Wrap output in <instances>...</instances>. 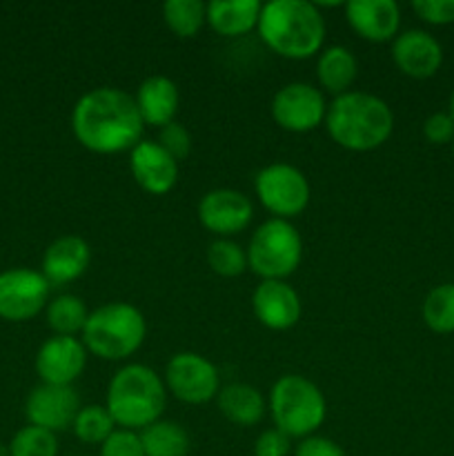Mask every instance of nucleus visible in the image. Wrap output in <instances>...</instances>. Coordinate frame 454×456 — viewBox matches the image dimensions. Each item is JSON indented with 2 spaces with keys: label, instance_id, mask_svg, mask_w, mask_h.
I'll return each mask as SVG.
<instances>
[{
  "label": "nucleus",
  "instance_id": "f257e3e1",
  "mask_svg": "<svg viewBox=\"0 0 454 456\" xmlns=\"http://www.w3.org/2000/svg\"><path fill=\"white\" fill-rule=\"evenodd\" d=\"M142 123L132 94L118 87H93L71 110V132L92 154L132 151L142 141Z\"/></svg>",
  "mask_w": 454,
  "mask_h": 456
},
{
  "label": "nucleus",
  "instance_id": "f03ea898",
  "mask_svg": "<svg viewBox=\"0 0 454 456\" xmlns=\"http://www.w3.org/2000/svg\"><path fill=\"white\" fill-rule=\"evenodd\" d=\"M256 31L276 56L307 61L323 49L325 18L310 0H270L263 4Z\"/></svg>",
  "mask_w": 454,
  "mask_h": 456
},
{
  "label": "nucleus",
  "instance_id": "7ed1b4c3",
  "mask_svg": "<svg viewBox=\"0 0 454 456\" xmlns=\"http://www.w3.org/2000/svg\"><path fill=\"white\" fill-rule=\"evenodd\" d=\"M323 125L338 147L365 154L390 141L394 132V111L377 94L352 89L328 102Z\"/></svg>",
  "mask_w": 454,
  "mask_h": 456
},
{
  "label": "nucleus",
  "instance_id": "20e7f679",
  "mask_svg": "<svg viewBox=\"0 0 454 456\" xmlns=\"http://www.w3.org/2000/svg\"><path fill=\"white\" fill-rule=\"evenodd\" d=\"M167 405L163 377L145 363H127L109 379L105 408L120 430L141 432L160 421Z\"/></svg>",
  "mask_w": 454,
  "mask_h": 456
},
{
  "label": "nucleus",
  "instance_id": "39448f33",
  "mask_svg": "<svg viewBox=\"0 0 454 456\" xmlns=\"http://www.w3.org/2000/svg\"><path fill=\"white\" fill-rule=\"evenodd\" d=\"M145 337L147 321L142 312L127 301H111L89 312L80 341L92 356L116 363L136 354Z\"/></svg>",
  "mask_w": 454,
  "mask_h": 456
},
{
  "label": "nucleus",
  "instance_id": "423d86ee",
  "mask_svg": "<svg viewBox=\"0 0 454 456\" xmlns=\"http://www.w3.org/2000/svg\"><path fill=\"white\" fill-rule=\"evenodd\" d=\"M267 410L276 430L301 441L316 435L323 426L328 401L314 381L301 374H283L272 386Z\"/></svg>",
  "mask_w": 454,
  "mask_h": 456
},
{
  "label": "nucleus",
  "instance_id": "0eeeda50",
  "mask_svg": "<svg viewBox=\"0 0 454 456\" xmlns=\"http://www.w3.org/2000/svg\"><path fill=\"white\" fill-rule=\"evenodd\" d=\"M247 270L261 281H288L301 267L303 239L292 221L267 218L254 230L247 248Z\"/></svg>",
  "mask_w": 454,
  "mask_h": 456
},
{
  "label": "nucleus",
  "instance_id": "6e6552de",
  "mask_svg": "<svg viewBox=\"0 0 454 456\" xmlns=\"http://www.w3.org/2000/svg\"><path fill=\"white\" fill-rule=\"evenodd\" d=\"M254 194L272 218L292 221L301 216L312 199V187L305 174L289 163H272L254 176Z\"/></svg>",
  "mask_w": 454,
  "mask_h": 456
},
{
  "label": "nucleus",
  "instance_id": "1a4fd4ad",
  "mask_svg": "<svg viewBox=\"0 0 454 456\" xmlns=\"http://www.w3.org/2000/svg\"><path fill=\"white\" fill-rule=\"evenodd\" d=\"M167 395L185 405H205L221 392V372L199 352H178L165 365Z\"/></svg>",
  "mask_w": 454,
  "mask_h": 456
},
{
  "label": "nucleus",
  "instance_id": "9d476101",
  "mask_svg": "<svg viewBox=\"0 0 454 456\" xmlns=\"http://www.w3.org/2000/svg\"><path fill=\"white\" fill-rule=\"evenodd\" d=\"M272 118L289 134H307L325 123L328 102L316 85L294 80L272 96Z\"/></svg>",
  "mask_w": 454,
  "mask_h": 456
},
{
  "label": "nucleus",
  "instance_id": "9b49d317",
  "mask_svg": "<svg viewBox=\"0 0 454 456\" xmlns=\"http://www.w3.org/2000/svg\"><path fill=\"white\" fill-rule=\"evenodd\" d=\"M49 288L43 274L29 267H12L0 272V319L22 323L47 307Z\"/></svg>",
  "mask_w": 454,
  "mask_h": 456
},
{
  "label": "nucleus",
  "instance_id": "f8f14e48",
  "mask_svg": "<svg viewBox=\"0 0 454 456\" xmlns=\"http://www.w3.org/2000/svg\"><path fill=\"white\" fill-rule=\"evenodd\" d=\"M199 223L216 239H231L249 227L254 218V205L243 191L231 187H218L200 196Z\"/></svg>",
  "mask_w": 454,
  "mask_h": 456
},
{
  "label": "nucleus",
  "instance_id": "ddd939ff",
  "mask_svg": "<svg viewBox=\"0 0 454 456\" xmlns=\"http://www.w3.org/2000/svg\"><path fill=\"white\" fill-rule=\"evenodd\" d=\"M80 408L83 405H80V396L74 386L40 383L25 399L27 423L53 432V435L69 430Z\"/></svg>",
  "mask_w": 454,
  "mask_h": 456
},
{
  "label": "nucleus",
  "instance_id": "4468645a",
  "mask_svg": "<svg viewBox=\"0 0 454 456\" xmlns=\"http://www.w3.org/2000/svg\"><path fill=\"white\" fill-rule=\"evenodd\" d=\"M87 356L78 337H49L36 352V374L40 383L74 386L87 368Z\"/></svg>",
  "mask_w": 454,
  "mask_h": 456
},
{
  "label": "nucleus",
  "instance_id": "2eb2a0df",
  "mask_svg": "<svg viewBox=\"0 0 454 456\" xmlns=\"http://www.w3.org/2000/svg\"><path fill=\"white\" fill-rule=\"evenodd\" d=\"M252 310L263 328L288 332L301 321L303 303L288 281H261L252 294Z\"/></svg>",
  "mask_w": 454,
  "mask_h": 456
},
{
  "label": "nucleus",
  "instance_id": "dca6fc26",
  "mask_svg": "<svg viewBox=\"0 0 454 456\" xmlns=\"http://www.w3.org/2000/svg\"><path fill=\"white\" fill-rule=\"evenodd\" d=\"M392 62L409 78H432L443 62V47L436 36L426 29L399 31L392 40Z\"/></svg>",
  "mask_w": 454,
  "mask_h": 456
},
{
  "label": "nucleus",
  "instance_id": "f3484780",
  "mask_svg": "<svg viewBox=\"0 0 454 456\" xmlns=\"http://www.w3.org/2000/svg\"><path fill=\"white\" fill-rule=\"evenodd\" d=\"M129 172L151 196L169 194L178 183V163L156 141H141L129 151Z\"/></svg>",
  "mask_w": 454,
  "mask_h": 456
},
{
  "label": "nucleus",
  "instance_id": "a211bd4d",
  "mask_svg": "<svg viewBox=\"0 0 454 456\" xmlns=\"http://www.w3.org/2000/svg\"><path fill=\"white\" fill-rule=\"evenodd\" d=\"M345 20L356 36L369 43H390L399 36L401 7L394 0H350L343 4Z\"/></svg>",
  "mask_w": 454,
  "mask_h": 456
},
{
  "label": "nucleus",
  "instance_id": "6ab92c4d",
  "mask_svg": "<svg viewBox=\"0 0 454 456\" xmlns=\"http://www.w3.org/2000/svg\"><path fill=\"white\" fill-rule=\"evenodd\" d=\"M92 263V248L78 234L58 236L47 245L40 261V274L49 285H67L78 281Z\"/></svg>",
  "mask_w": 454,
  "mask_h": 456
},
{
  "label": "nucleus",
  "instance_id": "aec40b11",
  "mask_svg": "<svg viewBox=\"0 0 454 456\" xmlns=\"http://www.w3.org/2000/svg\"><path fill=\"white\" fill-rule=\"evenodd\" d=\"M134 101H136L142 123L160 129L176 120L178 105H181V94H178V85L169 76L154 74L147 76L138 85L136 94H134Z\"/></svg>",
  "mask_w": 454,
  "mask_h": 456
},
{
  "label": "nucleus",
  "instance_id": "412c9836",
  "mask_svg": "<svg viewBox=\"0 0 454 456\" xmlns=\"http://www.w3.org/2000/svg\"><path fill=\"white\" fill-rule=\"evenodd\" d=\"M216 405L223 417L239 428H254L263 421L267 401L258 387L249 383H227L216 396Z\"/></svg>",
  "mask_w": 454,
  "mask_h": 456
},
{
  "label": "nucleus",
  "instance_id": "4be33fe9",
  "mask_svg": "<svg viewBox=\"0 0 454 456\" xmlns=\"http://www.w3.org/2000/svg\"><path fill=\"white\" fill-rule=\"evenodd\" d=\"M261 9L258 0H212L207 3V25L223 38H239L256 29Z\"/></svg>",
  "mask_w": 454,
  "mask_h": 456
},
{
  "label": "nucleus",
  "instance_id": "5701e85b",
  "mask_svg": "<svg viewBox=\"0 0 454 456\" xmlns=\"http://www.w3.org/2000/svg\"><path fill=\"white\" fill-rule=\"evenodd\" d=\"M356 76H359V61L345 45H329L320 49L316 58V80L320 89L332 94L334 98L352 92Z\"/></svg>",
  "mask_w": 454,
  "mask_h": 456
},
{
  "label": "nucleus",
  "instance_id": "b1692460",
  "mask_svg": "<svg viewBox=\"0 0 454 456\" xmlns=\"http://www.w3.org/2000/svg\"><path fill=\"white\" fill-rule=\"evenodd\" d=\"M45 319H47L53 337L80 338L89 319V310L83 298L76 294H58V297L49 298L47 307H45Z\"/></svg>",
  "mask_w": 454,
  "mask_h": 456
},
{
  "label": "nucleus",
  "instance_id": "393cba45",
  "mask_svg": "<svg viewBox=\"0 0 454 456\" xmlns=\"http://www.w3.org/2000/svg\"><path fill=\"white\" fill-rule=\"evenodd\" d=\"M145 456H187L191 450V439L185 428L176 421L151 423L138 432Z\"/></svg>",
  "mask_w": 454,
  "mask_h": 456
},
{
  "label": "nucleus",
  "instance_id": "a878e982",
  "mask_svg": "<svg viewBox=\"0 0 454 456\" xmlns=\"http://www.w3.org/2000/svg\"><path fill=\"white\" fill-rule=\"evenodd\" d=\"M163 20L178 38H194L207 25V3L200 0H167L163 4Z\"/></svg>",
  "mask_w": 454,
  "mask_h": 456
},
{
  "label": "nucleus",
  "instance_id": "bb28decb",
  "mask_svg": "<svg viewBox=\"0 0 454 456\" xmlns=\"http://www.w3.org/2000/svg\"><path fill=\"white\" fill-rule=\"evenodd\" d=\"M74 430L76 439L80 444H87V445H98L101 448L116 430L118 426L114 423L111 419L109 410L105 405H98V403H89L80 408V412L76 414V421L71 426Z\"/></svg>",
  "mask_w": 454,
  "mask_h": 456
},
{
  "label": "nucleus",
  "instance_id": "cd10ccee",
  "mask_svg": "<svg viewBox=\"0 0 454 456\" xmlns=\"http://www.w3.org/2000/svg\"><path fill=\"white\" fill-rule=\"evenodd\" d=\"M423 323L436 334L454 332V283H441L426 294L421 305Z\"/></svg>",
  "mask_w": 454,
  "mask_h": 456
},
{
  "label": "nucleus",
  "instance_id": "c85d7f7f",
  "mask_svg": "<svg viewBox=\"0 0 454 456\" xmlns=\"http://www.w3.org/2000/svg\"><path fill=\"white\" fill-rule=\"evenodd\" d=\"M205 258H207L209 270L223 279H236L247 270V252L243 245L231 239H214L207 245Z\"/></svg>",
  "mask_w": 454,
  "mask_h": 456
},
{
  "label": "nucleus",
  "instance_id": "c756f323",
  "mask_svg": "<svg viewBox=\"0 0 454 456\" xmlns=\"http://www.w3.org/2000/svg\"><path fill=\"white\" fill-rule=\"evenodd\" d=\"M9 456H58V436L27 423L9 441Z\"/></svg>",
  "mask_w": 454,
  "mask_h": 456
},
{
  "label": "nucleus",
  "instance_id": "7c9ffc66",
  "mask_svg": "<svg viewBox=\"0 0 454 456\" xmlns=\"http://www.w3.org/2000/svg\"><path fill=\"white\" fill-rule=\"evenodd\" d=\"M156 142H158L176 163H181V160H185L187 156L191 154V134L187 132L185 125L176 123V120L158 129V141Z\"/></svg>",
  "mask_w": 454,
  "mask_h": 456
},
{
  "label": "nucleus",
  "instance_id": "2f4dec72",
  "mask_svg": "<svg viewBox=\"0 0 454 456\" xmlns=\"http://www.w3.org/2000/svg\"><path fill=\"white\" fill-rule=\"evenodd\" d=\"M98 456H145L141 436L132 430H116L105 444L101 445Z\"/></svg>",
  "mask_w": 454,
  "mask_h": 456
},
{
  "label": "nucleus",
  "instance_id": "473e14b6",
  "mask_svg": "<svg viewBox=\"0 0 454 456\" xmlns=\"http://www.w3.org/2000/svg\"><path fill=\"white\" fill-rule=\"evenodd\" d=\"M414 13L430 25L454 22V0H414Z\"/></svg>",
  "mask_w": 454,
  "mask_h": 456
},
{
  "label": "nucleus",
  "instance_id": "72a5a7b5",
  "mask_svg": "<svg viewBox=\"0 0 454 456\" xmlns=\"http://www.w3.org/2000/svg\"><path fill=\"white\" fill-rule=\"evenodd\" d=\"M423 136L432 145H445V142H454V118L448 111H434L423 123Z\"/></svg>",
  "mask_w": 454,
  "mask_h": 456
},
{
  "label": "nucleus",
  "instance_id": "f704fd0d",
  "mask_svg": "<svg viewBox=\"0 0 454 456\" xmlns=\"http://www.w3.org/2000/svg\"><path fill=\"white\" fill-rule=\"evenodd\" d=\"M292 439L276 428L263 430L254 441V456H289Z\"/></svg>",
  "mask_w": 454,
  "mask_h": 456
},
{
  "label": "nucleus",
  "instance_id": "c9c22d12",
  "mask_svg": "<svg viewBox=\"0 0 454 456\" xmlns=\"http://www.w3.org/2000/svg\"><path fill=\"white\" fill-rule=\"evenodd\" d=\"M294 456H347V454L336 441L328 439V436L312 435L307 436V439L298 441V445L294 448Z\"/></svg>",
  "mask_w": 454,
  "mask_h": 456
},
{
  "label": "nucleus",
  "instance_id": "e433bc0d",
  "mask_svg": "<svg viewBox=\"0 0 454 456\" xmlns=\"http://www.w3.org/2000/svg\"><path fill=\"white\" fill-rule=\"evenodd\" d=\"M448 114L454 118V89H452V94H450V110H448Z\"/></svg>",
  "mask_w": 454,
  "mask_h": 456
},
{
  "label": "nucleus",
  "instance_id": "4c0bfd02",
  "mask_svg": "<svg viewBox=\"0 0 454 456\" xmlns=\"http://www.w3.org/2000/svg\"><path fill=\"white\" fill-rule=\"evenodd\" d=\"M452 154H454V142H452Z\"/></svg>",
  "mask_w": 454,
  "mask_h": 456
}]
</instances>
